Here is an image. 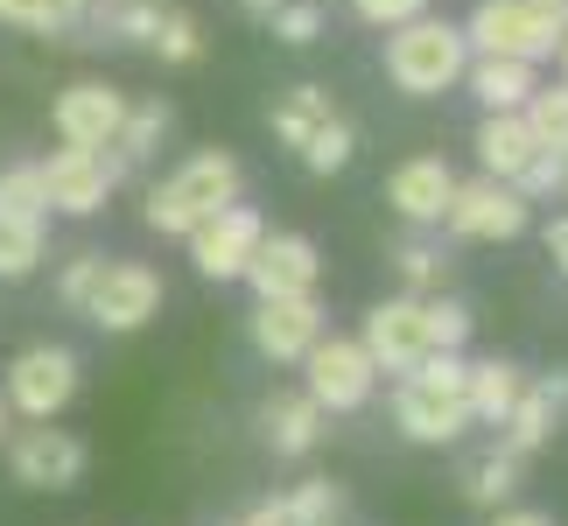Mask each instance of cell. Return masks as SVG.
<instances>
[{
  "label": "cell",
  "instance_id": "7c38bea8",
  "mask_svg": "<svg viewBox=\"0 0 568 526\" xmlns=\"http://www.w3.org/2000/svg\"><path fill=\"white\" fill-rule=\"evenodd\" d=\"M120 120H126V92H113V84H99V78L63 84L57 105H50V127H57L63 148H113Z\"/></svg>",
  "mask_w": 568,
  "mask_h": 526
},
{
  "label": "cell",
  "instance_id": "ee69618b",
  "mask_svg": "<svg viewBox=\"0 0 568 526\" xmlns=\"http://www.w3.org/2000/svg\"><path fill=\"white\" fill-rule=\"evenodd\" d=\"M561 196H568V183H561Z\"/></svg>",
  "mask_w": 568,
  "mask_h": 526
},
{
  "label": "cell",
  "instance_id": "ac0fdd59",
  "mask_svg": "<svg viewBox=\"0 0 568 526\" xmlns=\"http://www.w3.org/2000/svg\"><path fill=\"white\" fill-rule=\"evenodd\" d=\"M534 155H540V141H534L527 113H485V120H477V162H485V175L513 183Z\"/></svg>",
  "mask_w": 568,
  "mask_h": 526
},
{
  "label": "cell",
  "instance_id": "5b68a950",
  "mask_svg": "<svg viewBox=\"0 0 568 526\" xmlns=\"http://www.w3.org/2000/svg\"><path fill=\"white\" fill-rule=\"evenodd\" d=\"M8 414H29V422H57L63 407L78 401V351L71 344H29L8 365Z\"/></svg>",
  "mask_w": 568,
  "mask_h": 526
},
{
  "label": "cell",
  "instance_id": "484cf974",
  "mask_svg": "<svg viewBox=\"0 0 568 526\" xmlns=\"http://www.w3.org/2000/svg\"><path fill=\"white\" fill-rule=\"evenodd\" d=\"M295 155H302V169H310V175H337L344 162L358 155V134H352V120H337V113H331V120H323L310 141L295 148Z\"/></svg>",
  "mask_w": 568,
  "mask_h": 526
},
{
  "label": "cell",
  "instance_id": "8fae6325",
  "mask_svg": "<svg viewBox=\"0 0 568 526\" xmlns=\"http://www.w3.org/2000/svg\"><path fill=\"white\" fill-rule=\"evenodd\" d=\"M260 232H267V218H260L253 204H225V211H211L204 225L190 232V260H196V274L204 281H239L246 274V260L260 246Z\"/></svg>",
  "mask_w": 568,
  "mask_h": 526
},
{
  "label": "cell",
  "instance_id": "277c9868",
  "mask_svg": "<svg viewBox=\"0 0 568 526\" xmlns=\"http://www.w3.org/2000/svg\"><path fill=\"white\" fill-rule=\"evenodd\" d=\"M561 29H568V0H477L464 21V42H470V57L548 63Z\"/></svg>",
  "mask_w": 568,
  "mask_h": 526
},
{
  "label": "cell",
  "instance_id": "b9f144b4",
  "mask_svg": "<svg viewBox=\"0 0 568 526\" xmlns=\"http://www.w3.org/2000/svg\"><path fill=\"white\" fill-rule=\"evenodd\" d=\"M555 63H561V84H568V29H561V42H555Z\"/></svg>",
  "mask_w": 568,
  "mask_h": 526
},
{
  "label": "cell",
  "instance_id": "ffe728a7",
  "mask_svg": "<svg viewBox=\"0 0 568 526\" xmlns=\"http://www.w3.org/2000/svg\"><path fill=\"white\" fill-rule=\"evenodd\" d=\"M260 428H267L274 456H310L323 443V407L310 401V393H274V401L260 407Z\"/></svg>",
  "mask_w": 568,
  "mask_h": 526
},
{
  "label": "cell",
  "instance_id": "6da1fadb",
  "mask_svg": "<svg viewBox=\"0 0 568 526\" xmlns=\"http://www.w3.org/2000/svg\"><path fill=\"white\" fill-rule=\"evenodd\" d=\"M239 190H246V169H239L232 148H196L183 169H169L162 183L148 190L141 218H148V232H162V239H190L211 211L239 204Z\"/></svg>",
  "mask_w": 568,
  "mask_h": 526
},
{
  "label": "cell",
  "instance_id": "836d02e7",
  "mask_svg": "<svg viewBox=\"0 0 568 526\" xmlns=\"http://www.w3.org/2000/svg\"><path fill=\"white\" fill-rule=\"evenodd\" d=\"M393 267H400V281H407L414 295H428V289H443V267H449V260L435 253L428 239H407V246L393 253Z\"/></svg>",
  "mask_w": 568,
  "mask_h": 526
},
{
  "label": "cell",
  "instance_id": "4dcf8cb0",
  "mask_svg": "<svg viewBox=\"0 0 568 526\" xmlns=\"http://www.w3.org/2000/svg\"><path fill=\"white\" fill-rule=\"evenodd\" d=\"M148 50H155L162 63H196V57H204V29H196L183 8H162L155 36H148Z\"/></svg>",
  "mask_w": 568,
  "mask_h": 526
},
{
  "label": "cell",
  "instance_id": "d6a6232c",
  "mask_svg": "<svg viewBox=\"0 0 568 526\" xmlns=\"http://www.w3.org/2000/svg\"><path fill=\"white\" fill-rule=\"evenodd\" d=\"M561 183H568V155H561V148H540V155L513 175V190L527 196V204H548V196H561Z\"/></svg>",
  "mask_w": 568,
  "mask_h": 526
},
{
  "label": "cell",
  "instance_id": "ab89813d",
  "mask_svg": "<svg viewBox=\"0 0 568 526\" xmlns=\"http://www.w3.org/2000/svg\"><path fill=\"white\" fill-rule=\"evenodd\" d=\"M548 260H555L561 281H568V218H555V225H548Z\"/></svg>",
  "mask_w": 568,
  "mask_h": 526
},
{
  "label": "cell",
  "instance_id": "30bf717a",
  "mask_svg": "<svg viewBox=\"0 0 568 526\" xmlns=\"http://www.w3.org/2000/svg\"><path fill=\"white\" fill-rule=\"evenodd\" d=\"M8 477L29 492H71L84 477V443L71 428H50V422L14 428L8 435Z\"/></svg>",
  "mask_w": 568,
  "mask_h": 526
},
{
  "label": "cell",
  "instance_id": "5bb4252c",
  "mask_svg": "<svg viewBox=\"0 0 568 526\" xmlns=\"http://www.w3.org/2000/svg\"><path fill=\"white\" fill-rule=\"evenodd\" d=\"M239 281H253V295H316V281H323V260H316V239H302V232H260V246L246 260V274Z\"/></svg>",
  "mask_w": 568,
  "mask_h": 526
},
{
  "label": "cell",
  "instance_id": "74e56055",
  "mask_svg": "<svg viewBox=\"0 0 568 526\" xmlns=\"http://www.w3.org/2000/svg\"><path fill=\"white\" fill-rule=\"evenodd\" d=\"M239 526H288V498H267V506H253Z\"/></svg>",
  "mask_w": 568,
  "mask_h": 526
},
{
  "label": "cell",
  "instance_id": "8992f818",
  "mask_svg": "<svg viewBox=\"0 0 568 526\" xmlns=\"http://www.w3.org/2000/svg\"><path fill=\"white\" fill-rule=\"evenodd\" d=\"M36 169H42V190H50V211H71V218L105 211V196L134 175L113 148H57V155L36 162Z\"/></svg>",
  "mask_w": 568,
  "mask_h": 526
},
{
  "label": "cell",
  "instance_id": "2e32d148",
  "mask_svg": "<svg viewBox=\"0 0 568 526\" xmlns=\"http://www.w3.org/2000/svg\"><path fill=\"white\" fill-rule=\"evenodd\" d=\"M561 414H568V372H555V380H540V386L527 380V386H519V401H513V414L498 422V449L527 464L534 449H548V443H555Z\"/></svg>",
  "mask_w": 568,
  "mask_h": 526
},
{
  "label": "cell",
  "instance_id": "3957f363",
  "mask_svg": "<svg viewBox=\"0 0 568 526\" xmlns=\"http://www.w3.org/2000/svg\"><path fill=\"white\" fill-rule=\"evenodd\" d=\"M464 63H470L464 21L414 14V21H400V29H386V78L400 84L407 99L456 92V84H464Z\"/></svg>",
  "mask_w": 568,
  "mask_h": 526
},
{
  "label": "cell",
  "instance_id": "1f68e13d",
  "mask_svg": "<svg viewBox=\"0 0 568 526\" xmlns=\"http://www.w3.org/2000/svg\"><path fill=\"white\" fill-rule=\"evenodd\" d=\"M0 211H14V218H50V190H42V169H36V162L0 169Z\"/></svg>",
  "mask_w": 568,
  "mask_h": 526
},
{
  "label": "cell",
  "instance_id": "e0dca14e",
  "mask_svg": "<svg viewBox=\"0 0 568 526\" xmlns=\"http://www.w3.org/2000/svg\"><path fill=\"white\" fill-rule=\"evenodd\" d=\"M449 190H456V169H449L443 155H407L400 169L386 175V204L400 211L414 232L443 225V211H449Z\"/></svg>",
  "mask_w": 568,
  "mask_h": 526
},
{
  "label": "cell",
  "instance_id": "d4e9b609",
  "mask_svg": "<svg viewBox=\"0 0 568 526\" xmlns=\"http://www.w3.org/2000/svg\"><path fill=\"white\" fill-rule=\"evenodd\" d=\"M84 14H92V0H0V21L29 36H71Z\"/></svg>",
  "mask_w": 568,
  "mask_h": 526
},
{
  "label": "cell",
  "instance_id": "4316f807",
  "mask_svg": "<svg viewBox=\"0 0 568 526\" xmlns=\"http://www.w3.org/2000/svg\"><path fill=\"white\" fill-rule=\"evenodd\" d=\"M527 113V127H534V141L540 148H561L568 155V84L555 78V84H534V99L519 105Z\"/></svg>",
  "mask_w": 568,
  "mask_h": 526
},
{
  "label": "cell",
  "instance_id": "7402d4cb",
  "mask_svg": "<svg viewBox=\"0 0 568 526\" xmlns=\"http://www.w3.org/2000/svg\"><path fill=\"white\" fill-rule=\"evenodd\" d=\"M162 134H169V99H126V120H120V134H113V155L126 169H141L162 148Z\"/></svg>",
  "mask_w": 568,
  "mask_h": 526
},
{
  "label": "cell",
  "instance_id": "f1b7e54d",
  "mask_svg": "<svg viewBox=\"0 0 568 526\" xmlns=\"http://www.w3.org/2000/svg\"><path fill=\"white\" fill-rule=\"evenodd\" d=\"M344 519V492L331 477H302L288 492V526H337Z\"/></svg>",
  "mask_w": 568,
  "mask_h": 526
},
{
  "label": "cell",
  "instance_id": "ba28073f",
  "mask_svg": "<svg viewBox=\"0 0 568 526\" xmlns=\"http://www.w3.org/2000/svg\"><path fill=\"white\" fill-rule=\"evenodd\" d=\"M527 218H534V204L513 183H498V175H470V183L449 190L443 225L456 239H470V246H491V239H519V232H527Z\"/></svg>",
  "mask_w": 568,
  "mask_h": 526
},
{
  "label": "cell",
  "instance_id": "9c48e42d",
  "mask_svg": "<svg viewBox=\"0 0 568 526\" xmlns=\"http://www.w3.org/2000/svg\"><path fill=\"white\" fill-rule=\"evenodd\" d=\"M162 274L148 267V260H105L99 267V281H92V302H84V316L99 323V331H113V337H126V331H141L148 316H162Z\"/></svg>",
  "mask_w": 568,
  "mask_h": 526
},
{
  "label": "cell",
  "instance_id": "52a82bcc",
  "mask_svg": "<svg viewBox=\"0 0 568 526\" xmlns=\"http://www.w3.org/2000/svg\"><path fill=\"white\" fill-rule=\"evenodd\" d=\"M302 372H310V401L323 414H358L373 401V386H379V365H373V351L358 337H316Z\"/></svg>",
  "mask_w": 568,
  "mask_h": 526
},
{
  "label": "cell",
  "instance_id": "603a6c76",
  "mask_svg": "<svg viewBox=\"0 0 568 526\" xmlns=\"http://www.w3.org/2000/svg\"><path fill=\"white\" fill-rule=\"evenodd\" d=\"M42 253H50V232H42V218L0 211V281H29V274L42 267Z\"/></svg>",
  "mask_w": 568,
  "mask_h": 526
},
{
  "label": "cell",
  "instance_id": "d6986e66",
  "mask_svg": "<svg viewBox=\"0 0 568 526\" xmlns=\"http://www.w3.org/2000/svg\"><path fill=\"white\" fill-rule=\"evenodd\" d=\"M464 84L477 92V105L485 113H519V105L534 99V63H519V57H470L464 63Z\"/></svg>",
  "mask_w": 568,
  "mask_h": 526
},
{
  "label": "cell",
  "instance_id": "cb8c5ba5",
  "mask_svg": "<svg viewBox=\"0 0 568 526\" xmlns=\"http://www.w3.org/2000/svg\"><path fill=\"white\" fill-rule=\"evenodd\" d=\"M331 113H337V105H331V92H323V84H295V92L281 99L267 120H274V141H281V148H302Z\"/></svg>",
  "mask_w": 568,
  "mask_h": 526
},
{
  "label": "cell",
  "instance_id": "f35d334b",
  "mask_svg": "<svg viewBox=\"0 0 568 526\" xmlns=\"http://www.w3.org/2000/svg\"><path fill=\"white\" fill-rule=\"evenodd\" d=\"M491 526H555V519H548V513H534V506H498Z\"/></svg>",
  "mask_w": 568,
  "mask_h": 526
},
{
  "label": "cell",
  "instance_id": "7bdbcfd3",
  "mask_svg": "<svg viewBox=\"0 0 568 526\" xmlns=\"http://www.w3.org/2000/svg\"><path fill=\"white\" fill-rule=\"evenodd\" d=\"M0 443H8V393H0Z\"/></svg>",
  "mask_w": 568,
  "mask_h": 526
},
{
  "label": "cell",
  "instance_id": "9a60e30c",
  "mask_svg": "<svg viewBox=\"0 0 568 526\" xmlns=\"http://www.w3.org/2000/svg\"><path fill=\"white\" fill-rule=\"evenodd\" d=\"M365 351L379 372H414L428 358V331H422V295H386L365 310Z\"/></svg>",
  "mask_w": 568,
  "mask_h": 526
},
{
  "label": "cell",
  "instance_id": "83f0119b",
  "mask_svg": "<svg viewBox=\"0 0 568 526\" xmlns=\"http://www.w3.org/2000/svg\"><path fill=\"white\" fill-rule=\"evenodd\" d=\"M470 310L449 295H422V331H428V351H464L470 344Z\"/></svg>",
  "mask_w": 568,
  "mask_h": 526
},
{
  "label": "cell",
  "instance_id": "4fadbf2b",
  "mask_svg": "<svg viewBox=\"0 0 568 526\" xmlns=\"http://www.w3.org/2000/svg\"><path fill=\"white\" fill-rule=\"evenodd\" d=\"M316 337H323V302L316 295H260L253 344H260L267 365H302Z\"/></svg>",
  "mask_w": 568,
  "mask_h": 526
},
{
  "label": "cell",
  "instance_id": "60d3db41",
  "mask_svg": "<svg viewBox=\"0 0 568 526\" xmlns=\"http://www.w3.org/2000/svg\"><path fill=\"white\" fill-rule=\"evenodd\" d=\"M239 8H246V14H260V21H267V14L281 8V0H239Z\"/></svg>",
  "mask_w": 568,
  "mask_h": 526
},
{
  "label": "cell",
  "instance_id": "d590c367",
  "mask_svg": "<svg viewBox=\"0 0 568 526\" xmlns=\"http://www.w3.org/2000/svg\"><path fill=\"white\" fill-rule=\"evenodd\" d=\"M99 267H105V253H78L71 267L57 274V302H63L71 316H84V302H92V281H99Z\"/></svg>",
  "mask_w": 568,
  "mask_h": 526
},
{
  "label": "cell",
  "instance_id": "8d00e7d4",
  "mask_svg": "<svg viewBox=\"0 0 568 526\" xmlns=\"http://www.w3.org/2000/svg\"><path fill=\"white\" fill-rule=\"evenodd\" d=\"M428 8H435V0H352V14L373 21V29H400V21L428 14Z\"/></svg>",
  "mask_w": 568,
  "mask_h": 526
},
{
  "label": "cell",
  "instance_id": "f546056e",
  "mask_svg": "<svg viewBox=\"0 0 568 526\" xmlns=\"http://www.w3.org/2000/svg\"><path fill=\"white\" fill-rule=\"evenodd\" d=\"M477 506H513V492H519V456H506V449H491L485 464H470V485H464Z\"/></svg>",
  "mask_w": 568,
  "mask_h": 526
},
{
  "label": "cell",
  "instance_id": "44dd1931",
  "mask_svg": "<svg viewBox=\"0 0 568 526\" xmlns=\"http://www.w3.org/2000/svg\"><path fill=\"white\" fill-rule=\"evenodd\" d=\"M519 386H527V372H519L513 358H477L470 365V380H464V401H470V422H506L513 401H519Z\"/></svg>",
  "mask_w": 568,
  "mask_h": 526
},
{
  "label": "cell",
  "instance_id": "e575fe53",
  "mask_svg": "<svg viewBox=\"0 0 568 526\" xmlns=\"http://www.w3.org/2000/svg\"><path fill=\"white\" fill-rule=\"evenodd\" d=\"M267 21H274V36L288 42V50H302V42H316V36H323V8H316V0H281Z\"/></svg>",
  "mask_w": 568,
  "mask_h": 526
},
{
  "label": "cell",
  "instance_id": "7a4b0ae2",
  "mask_svg": "<svg viewBox=\"0 0 568 526\" xmlns=\"http://www.w3.org/2000/svg\"><path fill=\"white\" fill-rule=\"evenodd\" d=\"M464 380H470L464 351H428L414 372H400V386H393V422H400L407 443H456V435L470 428Z\"/></svg>",
  "mask_w": 568,
  "mask_h": 526
}]
</instances>
